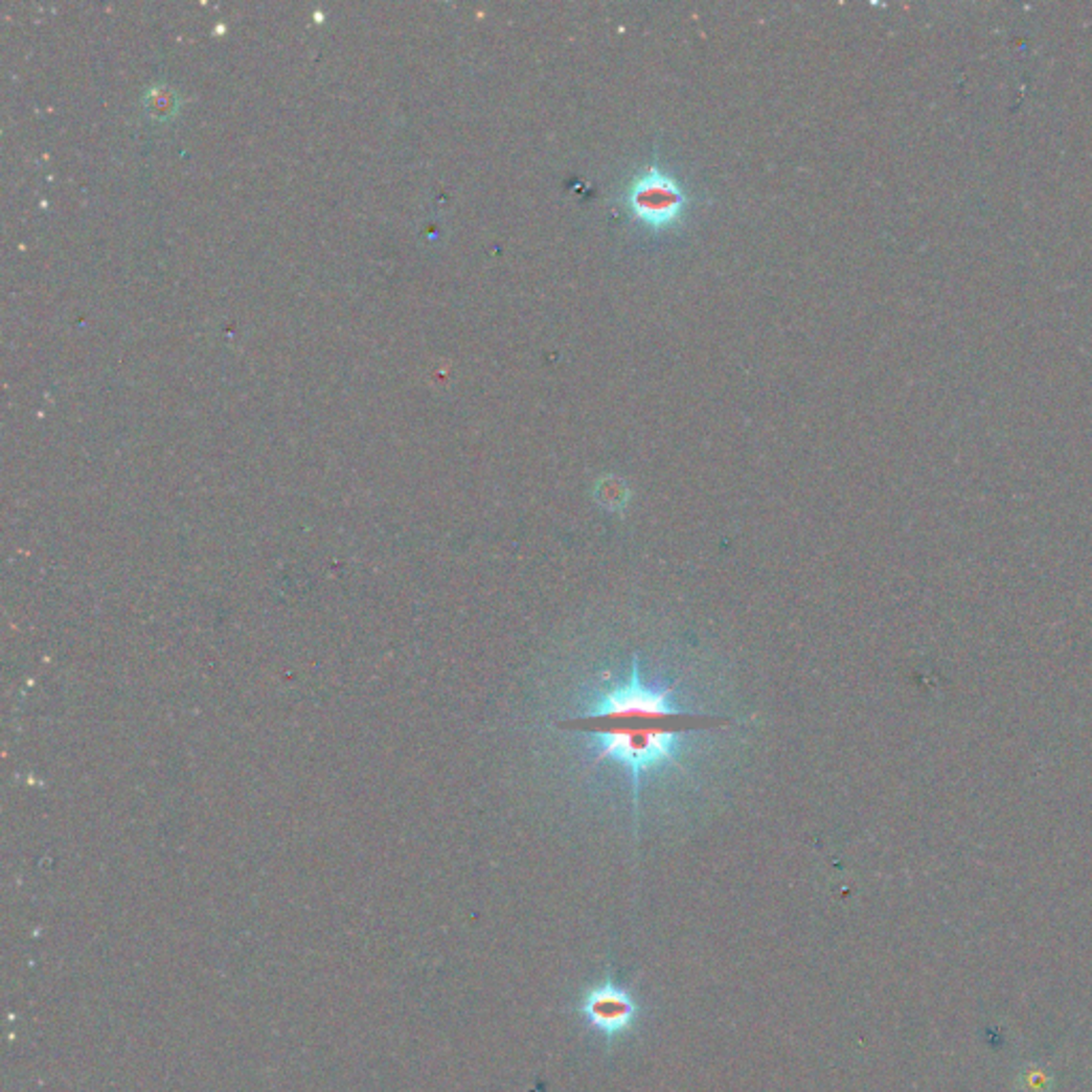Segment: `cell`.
<instances>
[{"mask_svg": "<svg viewBox=\"0 0 1092 1092\" xmlns=\"http://www.w3.org/2000/svg\"><path fill=\"white\" fill-rule=\"evenodd\" d=\"M542 706L558 777L636 833L706 811L749 745L726 662L653 625L576 642L546 675Z\"/></svg>", "mask_w": 1092, "mask_h": 1092, "instance_id": "1", "label": "cell"}, {"mask_svg": "<svg viewBox=\"0 0 1092 1092\" xmlns=\"http://www.w3.org/2000/svg\"><path fill=\"white\" fill-rule=\"evenodd\" d=\"M625 203L636 223L653 231H664L679 225L687 207V197L673 176L653 167L632 182L625 192Z\"/></svg>", "mask_w": 1092, "mask_h": 1092, "instance_id": "2", "label": "cell"}, {"mask_svg": "<svg viewBox=\"0 0 1092 1092\" xmlns=\"http://www.w3.org/2000/svg\"><path fill=\"white\" fill-rule=\"evenodd\" d=\"M578 1011L593 1030L609 1037V1040L625 1034L638 1018L634 997L615 981H599L591 986L583 995Z\"/></svg>", "mask_w": 1092, "mask_h": 1092, "instance_id": "3", "label": "cell"}, {"mask_svg": "<svg viewBox=\"0 0 1092 1092\" xmlns=\"http://www.w3.org/2000/svg\"><path fill=\"white\" fill-rule=\"evenodd\" d=\"M1020 1092H1052L1054 1073L1044 1063H1026L1016 1075Z\"/></svg>", "mask_w": 1092, "mask_h": 1092, "instance_id": "4", "label": "cell"}]
</instances>
